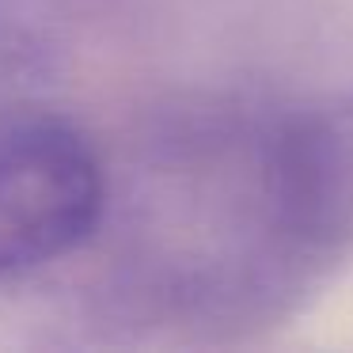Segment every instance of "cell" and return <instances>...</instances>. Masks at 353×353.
<instances>
[{"label": "cell", "instance_id": "1", "mask_svg": "<svg viewBox=\"0 0 353 353\" xmlns=\"http://www.w3.org/2000/svg\"><path fill=\"white\" fill-rule=\"evenodd\" d=\"M107 216V168L72 122L0 118V277L80 251Z\"/></svg>", "mask_w": 353, "mask_h": 353}]
</instances>
